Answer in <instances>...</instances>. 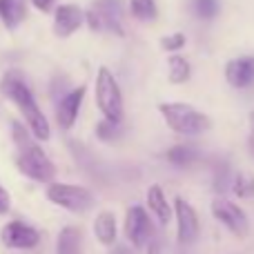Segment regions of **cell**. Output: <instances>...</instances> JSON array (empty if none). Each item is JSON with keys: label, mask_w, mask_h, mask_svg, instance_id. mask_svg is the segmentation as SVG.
I'll return each instance as SVG.
<instances>
[{"label": "cell", "mask_w": 254, "mask_h": 254, "mask_svg": "<svg viewBox=\"0 0 254 254\" xmlns=\"http://www.w3.org/2000/svg\"><path fill=\"white\" fill-rule=\"evenodd\" d=\"M158 112L163 114L167 127L183 136H198L212 127L210 116L194 110L188 103H161Z\"/></svg>", "instance_id": "obj_1"}, {"label": "cell", "mask_w": 254, "mask_h": 254, "mask_svg": "<svg viewBox=\"0 0 254 254\" xmlns=\"http://www.w3.org/2000/svg\"><path fill=\"white\" fill-rule=\"evenodd\" d=\"M96 105L107 121L121 123L123 119V94L114 74L107 67H101L96 74Z\"/></svg>", "instance_id": "obj_2"}, {"label": "cell", "mask_w": 254, "mask_h": 254, "mask_svg": "<svg viewBox=\"0 0 254 254\" xmlns=\"http://www.w3.org/2000/svg\"><path fill=\"white\" fill-rule=\"evenodd\" d=\"M16 165L27 179L38 181V183H54L56 179V165L49 161V156L43 152V147L36 143L18 149Z\"/></svg>", "instance_id": "obj_3"}, {"label": "cell", "mask_w": 254, "mask_h": 254, "mask_svg": "<svg viewBox=\"0 0 254 254\" xmlns=\"http://www.w3.org/2000/svg\"><path fill=\"white\" fill-rule=\"evenodd\" d=\"M123 0H96L87 11V22L94 31H112L123 36Z\"/></svg>", "instance_id": "obj_4"}, {"label": "cell", "mask_w": 254, "mask_h": 254, "mask_svg": "<svg viewBox=\"0 0 254 254\" xmlns=\"http://www.w3.org/2000/svg\"><path fill=\"white\" fill-rule=\"evenodd\" d=\"M47 198L56 203L58 207L69 212H87L94 205V194L80 185H67V183H49L47 185Z\"/></svg>", "instance_id": "obj_5"}, {"label": "cell", "mask_w": 254, "mask_h": 254, "mask_svg": "<svg viewBox=\"0 0 254 254\" xmlns=\"http://www.w3.org/2000/svg\"><path fill=\"white\" fill-rule=\"evenodd\" d=\"M0 94H2L4 98L16 103L20 114L25 116V119L40 110L36 98H34V94H31V89L27 87V83L16 74V71H9V74L2 76V80H0Z\"/></svg>", "instance_id": "obj_6"}, {"label": "cell", "mask_w": 254, "mask_h": 254, "mask_svg": "<svg viewBox=\"0 0 254 254\" xmlns=\"http://www.w3.org/2000/svg\"><path fill=\"white\" fill-rule=\"evenodd\" d=\"M212 214L234 237H246L250 232V221H248V214L243 212V207H239L237 203L228 201V198H214L212 201Z\"/></svg>", "instance_id": "obj_7"}, {"label": "cell", "mask_w": 254, "mask_h": 254, "mask_svg": "<svg viewBox=\"0 0 254 254\" xmlns=\"http://www.w3.org/2000/svg\"><path fill=\"white\" fill-rule=\"evenodd\" d=\"M174 216H176V239L179 243L188 246L198 239L201 232V223H198V214L185 198H174Z\"/></svg>", "instance_id": "obj_8"}, {"label": "cell", "mask_w": 254, "mask_h": 254, "mask_svg": "<svg viewBox=\"0 0 254 254\" xmlns=\"http://www.w3.org/2000/svg\"><path fill=\"white\" fill-rule=\"evenodd\" d=\"M125 237L131 246L140 248L152 237V221L140 205H131L125 214Z\"/></svg>", "instance_id": "obj_9"}, {"label": "cell", "mask_w": 254, "mask_h": 254, "mask_svg": "<svg viewBox=\"0 0 254 254\" xmlns=\"http://www.w3.org/2000/svg\"><path fill=\"white\" fill-rule=\"evenodd\" d=\"M2 243L11 250H31V248L38 246L40 234L38 230H34L31 225H25L20 221H13V223H7L2 228Z\"/></svg>", "instance_id": "obj_10"}, {"label": "cell", "mask_w": 254, "mask_h": 254, "mask_svg": "<svg viewBox=\"0 0 254 254\" xmlns=\"http://www.w3.org/2000/svg\"><path fill=\"white\" fill-rule=\"evenodd\" d=\"M87 20V13L78 4H61L54 11V34L58 38H67Z\"/></svg>", "instance_id": "obj_11"}, {"label": "cell", "mask_w": 254, "mask_h": 254, "mask_svg": "<svg viewBox=\"0 0 254 254\" xmlns=\"http://www.w3.org/2000/svg\"><path fill=\"white\" fill-rule=\"evenodd\" d=\"M225 80L234 89H246L254 83V56L232 58L225 65Z\"/></svg>", "instance_id": "obj_12"}, {"label": "cell", "mask_w": 254, "mask_h": 254, "mask_svg": "<svg viewBox=\"0 0 254 254\" xmlns=\"http://www.w3.org/2000/svg\"><path fill=\"white\" fill-rule=\"evenodd\" d=\"M83 98H85V85H80V87L67 92L65 96L58 101L56 116H58V123H61L63 129H69V127H74L76 116H78L80 105H83Z\"/></svg>", "instance_id": "obj_13"}, {"label": "cell", "mask_w": 254, "mask_h": 254, "mask_svg": "<svg viewBox=\"0 0 254 254\" xmlns=\"http://www.w3.org/2000/svg\"><path fill=\"white\" fill-rule=\"evenodd\" d=\"M147 207L161 225H167L172 221V205L167 203L165 192H163L161 185H152L147 190Z\"/></svg>", "instance_id": "obj_14"}, {"label": "cell", "mask_w": 254, "mask_h": 254, "mask_svg": "<svg viewBox=\"0 0 254 254\" xmlns=\"http://www.w3.org/2000/svg\"><path fill=\"white\" fill-rule=\"evenodd\" d=\"M25 18V0H0V20L9 31H13Z\"/></svg>", "instance_id": "obj_15"}, {"label": "cell", "mask_w": 254, "mask_h": 254, "mask_svg": "<svg viewBox=\"0 0 254 254\" xmlns=\"http://www.w3.org/2000/svg\"><path fill=\"white\" fill-rule=\"evenodd\" d=\"M94 234L101 246H112L116 241V216L112 212H101L94 221Z\"/></svg>", "instance_id": "obj_16"}, {"label": "cell", "mask_w": 254, "mask_h": 254, "mask_svg": "<svg viewBox=\"0 0 254 254\" xmlns=\"http://www.w3.org/2000/svg\"><path fill=\"white\" fill-rule=\"evenodd\" d=\"M167 67H170L167 78H170V83H174V85L188 83L190 76H192V65H190V61L183 56H179V54H172V56L167 58Z\"/></svg>", "instance_id": "obj_17"}, {"label": "cell", "mask_w": 254, "mask_h": 254, "mask_svg": "<svg viewBox=\"0 0 254 254\" xmlns=\"http://www.w3.org/2000/svg\"><path fill=\"white\" fill-rule=\"evenodd\" d=\"M80 230L78 228H63L58 234V254H80Z\"/></svg>", "instance_id": "obj_18"}, {"label": "cell", "mask_w": 254, "mask_h": 254, "mask_svg": "<svg viewBox=\"0 0 254 254\" xmlns=\"http://www.w3.org/2000/svg\"><path fill=\"white\" fill-rule=\"evenodd\" d=\"M129 11L134 18L143 22H152L156 18V0H129Z\"/></svg>", "instance_id": "obj_19"}, {"label": "cell", "mask_w": 254, "mask_h": 254, "mask_svg": "<svg viewBox=\"0 0 254 254\" xmlns=\"http://www.w3.org/2000/svg\"><path fill=\"white\" fill-rule=\"evenodd\" d=\"M232 192L239 198H254V176L250 172H239L232 179Z\"/></svg>", "instance_id": "obj_20"}, {"label": "cell", "mask_w": 254, "mask_h": 254, "mask_svg": "<svg viewBox=\"0 0 254 254\" xmlns=\"http://www.w3.org/2000/svg\"><path fill=\"white\" fill-rule=\"evenodd\" d=\"M194 158H196V152L188 145H174L172 149H167V161L174 163V165H190Z\"/></svg>", "instance_id": "obj_21"}, {"label": "cell", "mask_w": 254, "mask_h": 254, "mask_svg": "<svg viewBox=\"0 0 254 254\" xmlns=\"http://www.w3.org/2000/svg\"><path fill=\"white\" fill-rule=\"evenodd\" d=\"M194 11L203 20H212L219 11V0H194Z\"/></svg>", "instance_id": "obj_22"}, {"label": "cell", "mask_w": 254, "mask_h": 254, "mask_svg": "<svg viewBox=\"0 0 254 254\" xmlns=\"http://www.w3.org/2000/svg\"><path fill=\"white\" fill-rule=\"evenodd\" d=\"M96 136L101 140H112L119 136V123H114V121H101V123L96 125Z\"/></svg>", "instance_id": "obj_23"}, {"label": "cell", "mask_w": 254, "mask_h": 254, "mask_svg": "<svg viewBox=\"0 0 254 254\" xmlns=\"http://www.w3.org/2000/svg\"><path fill=\"white\" fill-rule=\"evenodd\" d=\"M161 47L165 52H179V49L185 47V36L183 34H172V36H165L161 40Z\"/></svg>", "instance_id": "obj_24"}, {"label": "cell", "mask_w": 254, "mask_h": 254, "mask_svg": "<svg viewBox=\"0 0 254 254\" xmlns=\"http://www.w3.org/2000/svg\"><path fill=\"white\" fill-rule=\"evenodd\" d=\"M31 4H34L36 9H40V11H52L54 4H56V0H31Z\"/></svg>", "instance_id": "obj_25"}, {"label": "cell", "mask_w": 254, "mask_h": 254, "mask_svg": "<svg viewBox=\"0 0 254 254\" xmlns=\"http://www.w3.org/2000/svg\"><path fill=\"white\" fill-rule=\"evenodd\" d=\"M7 210H9V194L0 188V214H4Z\"/></svg>", "instance_id": "obj_26"}, {"label": "cell", "mask_w": 254, "mask_h": 254, "mask_svg": "<svg viewBox=\"0 0 254 254\" xmlns=\"http://www.w3.org/2000/svg\"><path fill=\"white\" fill-rule=\"evenodd\" d=\"M147 254H163L161 243H158V241H149L147 243Z\"/></svg>", "instance_id": "obj_27"}, {"label": "cell", "mask_w": 254, "mask_h": 254, "mask_svg": "<svg viewBox=\"0 0 254 254\" xmlns=\"http://www.w3.org/2000/svg\"><path fill=\"white\" fill-rule=\"evenodd\" d=\"M248 123H250V131H252V136H254V110L250 112V116H248Z\"/></svg>", "instance_id": "obj_28"}, {"label": "cell", "mask_w": 254, "mask_h": 254, "mask_svg": "<svg viewBox=\"0 0 254 254\" xmlns=\"http://www.w3.org/2000/svg\"><path fill=\"white\" fill-rule=\"evenodd\" d=\"M114 254H131V250H127V248H119V250H114Z\"/></svg>", "instance_id": "obj_29"}]
</instances>
